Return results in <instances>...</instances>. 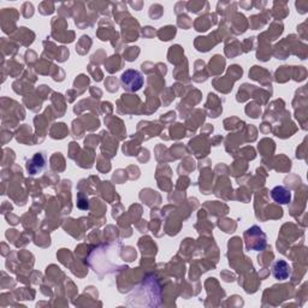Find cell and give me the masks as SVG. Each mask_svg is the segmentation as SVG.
<instances>
[{"instance_id":"5","label":"cell","mask_w":308,"mask_h":308,"mask_svg":"<svg viewBox=\"0 0 308 308\" xmlns=\"http://www.w3.org/2000/svg\"><path fill=\"white\" fill-rule=\"evenodd\" d=\"M46 166V158L42 153H36L27 163V170L30 175H36L41 172Z\"/></svg>"},{"instance_id":"2","label":"cell","mask_w":308,"mask_h":308,"mask_svg":"<svg viewBox=\"0 0 308 308\" xmlns=\"http://www.w3.org/2000/svg\"><path fill=\"white\" fill-rule=\"evenodd\" d=\"M143 80L142 74L137 70H126L120 76V83L122 87L128 92H137L142 88Z\"/></svg>"},{"instance_id":"3","label":"cell","mask_w":308,"mask_h":308,"mask_svg":"<svg viewBox=\"0 0 308 308\" xmlns=\"http://www.w3.org/2000/svg\"><path fill=\"white\" fill-rule=\"evenodd\" d=\"M271 198L277 204L287 205L292 201V192L284 186H277L271 191Z\"/></svg>"},{"instance_id":"4","label":"cell","mask_w":308,"mask_h":308,"mask_svg":"<svg viewBox=\"0 0 308 308\" xmlns=\"http://www.w3.org/2000/svg\"><path fill=\"white\" fill-rule=\"evenodd\" d=\"M272 275L278 281H286L290 276V266L286 260H277L272 265Z\"/></svg>"},{"instance_id":"1","label":"cell","mask_w":308,"mask_h":308,"mask_svg":"<svg viewBox=\"0 0 308 308\" xmlns=\"http://www.w3.org/2000/svg\"><path fill=\"white\" fill-rule=\"evenodd\" d=\"M244 240H246V248L247 250H264L267 246V238L266 235L260 227L254 225L249 227L246 232H244Z\"/></svg>"}]
</instances>
